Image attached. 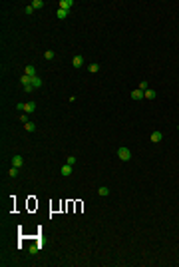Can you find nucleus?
<instances>
[{"instance_id": "1", "label": "nucleus", "mask_w": 179, "mask_h": 267, "mask_svg": "<svg viewBox=\"0 0 179 267\" xmlns=\"http://www.w3.org/2000/svg\"><path fill=\"white\" fill-rule=\"evenodd\" d=\"M117 158L123 160V162H129V160H131V150H129V148H119V150H117Z\"/></svg>"}, {"instance_id": "2", "label": "nucleus", "mask_w": 179, "mask_h": 267, "mask_svg": "<svg viewBox=\"0 0 179 267\" xmlns=\"http://www.w3.org/2000/svg\"><path fill=\"white\" fill-rule=\"evenodd\" d=\"M58 6L62 8V10H66V12H70V8L74 6V0H60L58 2Z\"/></svg>"}, {"instance_id": "3", "label": "nucleus", "mask_w": 179, "mask_h": 267, "mask_svg": "<svg viewBox=\"0 0 179 267\" xmlns=\"http://www.w3.org/2000/svg\"><path fill=\"white\" fill-rule=\"evenodd\" d=\"M24 166V160H22V156H14V158H12V168H22Z\"/></svg>"}, {"instance_id": "4", "label": "nucleus", "mask_w": 179, "mask_h": 267, "mask_svg": "<svg viewBox=\"0 0 179 267\" xmlns=\"http://www.w3.org/2000/svg\"><path fill=\"white\" fill-rule=\"evenodd\" d=\"M143 98H145V100H155L157 98V92L151 90V88H147V90L143 92Z\"/></svg>"}, {"instance_id": "5", "label": "nucleus", "mask_w": 179, "mask_h": 267, "mask_svg": "<svg viewBox=\"0 0 179 267\" xmlns=\"http://www.w3.org/2000/svg\"><path fill=\"white\" fill-rule=\"evenodd\" d=\"M72 172H74V168L70 166V164H66V166H62V169H60V173H62L64 177H68V176H72Z\"/></svg>"}, {"instance_id": "6", "label": "nucleus", "mask_w": 179, "mask_h": 267, "mask_svg": "<svg viewBox=\"0 0 179 267\" xmlns=\"http://www.w3.org/2000/svg\"><path fill=\"white\" fill-rule=\"evenodd\" d=\"M97 196H100V197H108V196H109V188L100 185V188H97Z\"/></svg>"}, {"instance_id": "7", "label": "nucleus", "mask_w": 179, "mask_h": 267, "mask_svg": "<svg viewBox=\"0 0 179 267\" xmlns=\"http://www.w3.org/2000/svg\"><path fill=\"white\" fill-rule=\"evenodd\" d=\"M131 98H133V100H143V90H139V88H135V90L131 92Z\"/></svg>"}, {"instance_id": "8", "label": "nucleus", "mask_w": 179, "mask_h": 267, "mask_svg": "<svg viewBox=\"0 0 179 267\" xmlns=\"http://www.w3.org/2000/svg\"><path fill=\"white\" fill-rule=\"evenodd\" d=\"M24 74H26V76H30V78H32V76H36V68H34L32 64H28L26 68H24Z\"/></svg>"}, {"instance_id": "9", "label": "nucleus", "mask_w": 179, "mask_h": 267, "mask_svg": "<svg viewBox=\"0 0 179 267\" xmlns=\"http://www.w3.org/2000/svg\"><path fill=\"white\" fill-rule=\"evenodd\" d=\"M82 64H84V58H82V56H74L72 66H74V68H82Z\"/></svg>"}, {"instance_id": "10", "label": "nucleus", "mask_w": 179, "mask_h": 267, "mask_svg": "<svg viewBox=\"0 0 179 267\" xmlns=\"http://www.w3.org/2000/svg\"><path fill=\"white\" fill-rule=\"evenodd\" d=\"M34 110H36V104H34V102H28V104L24 106V112H26V114H32Z\"/></svg>"}, {"instance_id": "11", "label": "nucleus", "mask_w": 179, "mask_h": 267, "mask_svg": "<svg viewBox=\"0 0 179 267\" xmlns=\"http://www.w3.org/2000/svg\"><path fill=\"white\" fill-rule=\"evenodd\" d=\"M161 138H163V134H161V132H153V134H151V142H153V144L161 142Z\"/></svg>"}, {"instance_id": "12", "label": "nucleus", "mask_w": 179, "mask_h": 267, "mask_svg": "<svg viewBox=\"0 0 179 267\" xmlns=\"http://www.w3.org/2000/svg\"><path fill=\"white\" fill-rule=\"evenodd\" d=\"M32 86L34 88H40L42 86V78H40V76H32Z\"/></svg>"}, {"instance_id": "13", "label": "nucleus", "mask_w": 179, "mask_h": 267, "mask_svg": "<svg viewBox=\"0 0 179 267\" xmlns=\"http://www.w3.org/2000/svg\"><path fill=\"white\" fill-rule=\"evenodd\" d=\"M68 14H70V12H66V10H62V8H58V12H56V16L60 20H64V18H68Z\"/></svg>"}, {"instance_id": "14", "label": "nucleus", "mask_w": 179, "mask_h": 267, "mask_svg": "<svg viewBox=\"0 0 179 267\" xmlns=\"http://www.w3.org/2000/svg\"><path fill=\"white\" fill-rule=\"evenodd\" d=\"M20 82H22L24 86H30V84H32V78H30V76H26V74H22V78H20Z\"/></svg>"}, {"instance_id": "15", "label": "nucleus", "mask_w": 179, "mask_h": 267, "mask_svg": "<svg viewBox=\"0 0 179 267\" xmlns=\"http://www.w3.org/2000/svg\"><path fill=\"white\" fill-rule=\"evenodd\" d=\"M32 6H34V10H40V8H44V0H34Z\"/></svg>"}, {"instance_id": "16", "label": "nucleus", "mask_w": 179, "mask_h": 267, "mask_svg": "<svg viewBox=\"0 0 179 267\" xmlns=\"http://www.w3.org/2000/svg\"><path fill=\"white\" fill-rule=\"evenodd\" d=\"M97 70H100V66H97V64H90V66H88V72H90V74H96Z\"/></svg>"}, {"instance_id": "17", "label": "nucleus", "mask_w": 179, "mask_h": 267, "mask_svg": "<svg viewBox=\"0 0 179 267\" xmlns=\"http://www.w3.org/2000/svg\"><path fill=\"white\" fill-rule=\"evenodd\" d=\"M54 56H56V54H54L52 50H46V52H44V58H46V60H54Z\"/></svg>"}, {"instance_id": "18", "label": "nucleus", "mask_w": 179, "mask_h": 267, "mask_svg": "<svg viewBox=\"0 0 179 267\" xmlns=\"http://www.w3.org/2000/svg\"><path fill=\"white\" fill-rule=\"evenodd\" d=\"M24 128H26V132H34V130H36V124L28 122V124H24Z\"/></svg>"}, {"instance_id": "19", "label": "nucleus", "mask_w": 179, "mask_h": 267, "mask_svg": "<svg viewBox=\"0 0 179 267\" xmlns=\"http://www.w3.org/2000/svg\"><path fill=\"white\" fill-rule=\"evenodd\" d=\"M8 176H10V177H16V176H18V168H10Z\"/></svg>"}, {"instance_id": "20", "label": "nucleus", "mask_w": 179, "mask_h": 267, "mask_svg": "<svg viewBox=\"0 0 179 267\" xmlns=\"http://www.w3.org/2000/svg\"><path fill=\"white\" fill-rule=\"evenodd\" d=\"M66 164H70V166H74L76 164V156H68V162Z\"/></svg>"}, {"instance_id": "21", "label": "nucleus", "mask_w": 179, "mask_h": 267, "mask_svg": "<svg viewBox=\"0 0 179 267\" xmlns=\"http://www.w3.org/2000/svg\"><path fill=\"white\" fill-rule=\"evenodd\" d=\"M147 88H149V86H147V82H139V90H143V92H145Z\"/></svg>"}, {"instance_id": "22", "label": "nucleus", "mask_w": 179, "mask_h": 267, "mask_svg": "<svg viewBox=\"0 0 179 267\" xmlns=\"http://www.w3.org/2000/svg\"><path fill=\"white\" fill-rule=\"evenodd\" d=\"M24 12H26V14H32V12H34V6H32V4L26 6V8H24Z\"/></svg>"}, {"instance_id": "23", "label": "nucleus", "mask_w": 179, "mask_h": 267, "mask_svg": "<svg viewBox=\"0 0 179 267\" xmlns=\"http://www.w3.org/2000/svg\"><path fill=\"white\" fill-rule=\"evenodd\" d=\"M38 249H40V247H38V245H32V247H30V253H32V255H34V253H36Z\"/></svg>"}, {"instance_id": "24", "label": "nucleus", "mask_w": 179, "mask_h": 267, "mask_svg": "<svg viewBox=\"0 0 179 267\" xmlns=\"http://www.w3.org/2000/svg\"><path fill=\"white\" fill-rule=\"evenodd\" d=\"M24 106H26V104H22V102H20V104H16V110H20V112H22Z\"/></svg>"}, {"instance_id": "25", "label": "nucleus", "mask_w": 179, "mask_h": 267, "mask_svg": "<svg viewBox=\"0 0 179 267\" xmlns=\"http://www.w3.org/2000/svg\"><path fill=\"white\" fill-rule=\"evenodd\" d=\"M20 122H22V124H28V116H20Z\"/></svg>"}, {"instance_id": "26", "label": "nucleus", "mask_w": 179, "mask_h": 267, "mask_svg": "<svg viewBox=\"0 0 179 267\" xmlns=\"http://www.w3.org/2000/svg\"><path fill=\"white\" fill-rule=\"evenodd\" d=\"M34 90V86H32V84H30V86H24V92H32Z\"/></svg>"}, {"instance_id": "27", "label": "nucleus", "mask_w": 179, "mask_h": 267, "mask_svg": "<svg viewBox=\"0 0 179 267\" xmlns=\"http://www.w3.org/2000/svg\"><path fill=\"white\" fill-rule=\"evenodd\" d=\"M177 130H179V124H177Z\"/></svg>"}]
</instances>
